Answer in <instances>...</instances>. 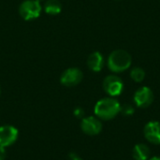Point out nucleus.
Listing matches in <instances>:
<instances>
[{
	"instance_id": "obj_2",
	"label": "nucleus",
	"mask_w": 160,
	"mask_h": 160,
	"mask_svg": "<svg viewBox=\"0 0 160 160\" xmlns=\"http://www.w3.org/2000/svg\"><path fill=\"white\" fill-rule=\"evenodd\" d=\"M132 63L131 55L124 50H115L109 55L108 67L110 70L115 73H120L127 70Z\"/></svg>"
},
{
	"instance_id": "obj_14",
	"label": "nucleus",
	"mask_w": 160,
	"mask_h": 160,
	"mask_svg": "<svg viewBox=\"0 0 160 160\" xmlns=\"http://www.w3.org/2000/svg\"><path fill=\"white\" fill-rule=\"evenodd\" d=\"M135 110L134 108L130 105V104H125L124 106H121V110H120V112L123 113L124 115L126 116H130L134 113Z\"/></svg>"
},
{
	"instance_id": "obj_9",
	"label": "nucleus",
	"mask_w": 160,
	"mask_h": 160,
	"mask_svg": "<svg viewBox=\"0 0 160 160\" xmlns=\"http://www.w3.org/2000/svg\"><path fill=\"white\" fill-rule=\"evenodd\" d=\"M143 135L150 143L160 145V122L151 121L147 123L143 129Z\"/></svg>"
},
{
	"instance_id": "obj_16",
	"label": "nucleus",
	"mask_w": 160,
	"mask_h": 160,
	"mask_svg": "<svg viewBox=\"0 0 160 160\" xmlns=\"http://www.w3.org/2000/svg\"><path fill=\"white\" fill-rule=\"evenodd\" d=\"M68 158L70 160H82V158L77 153H70Z\"/></svg>"
},
{
	"instance_id": "obj_18",
	"label": "nucleus",
	"mask_w": 160,
	"mask_h": 160,
	"mask_svg": "<svg viewBox=\"0 0 160 160\" xmlns=\"http://www.w3.org/2000/svg\"><path fill=\"white\" fill-rule=\"evenodd\" d=\"M148 160H160V157H154V158H151Z\"/></svg>"
},
{
	"instance_id": "obj_15",
	"label": "nucleus",
	"mask_w": 160,
	"mask_h": 160,
	"mask_svg": "<svg viewBox=\"0 0 160 160\" xmlns=\"http://www.w3.org/2000/svg\"><path fill=\"white\" fill-rule=\"evenodd\" d=\"M73 113L77 118H83V116H84V111L82 108H76L74 110Z\"/></svg>"
},
{
	"instance_id": "obj_5",
	"label": "nucleus",
	"mask_w": 160,
	"mask_h": 160,
	"mask_svg": "<svg viewBox=\"0 0 160 160\" xmlns=\"http://www.w3.org/2000/svg\"><path fill=\"white\" fill-rule=\"evenodd\" d=\"M134 102L139 108H148L154 102L153 91L147 86H142L139 88L134 94Z\"/></svg>"
},
{
	"instance_id": "obj_17",
	"label": "nucleus",
	"mask_w": 160,
	"mask_h": 160,
	"mask_svg": "<svg viewBox=\"0 0 160 160\" xmlns=\"http://www.w3.org/2000/svg\"><path fill=\"white\" fill-rule=\"evenodd\" d=\"M6 157H7V154H6V148H5V147L0 146V160H5L6 159Z\"/></svg>"
},
{
	"instance_id": "obj_8",
	"label": "nucleus",
	"mask_w": 160,
	"mask_h": 160,
	"mask_svg": "<svg viewBox=\"0 0 160 160\" xmlns=\"http://www.w3.org/2000/svg\"><path fill=\"white\" fill-rule=\"evenodd\" d=\"M81 128L83 133L89 136H95L101 132L102 124L100 119L95 116L83 117L81 123Z\"/></svg>"
},
{
	"instance_id": "obj_6",
	"label": "nucleus",
	"mask_w": 160,
	"mask_h": 160,
	"mask_svg": "<svg viewBox=\"0 0 160 160\" xmlns=\"http://www.w3.org/2000/svg\"><path fill=\"white\" fill-rule=\"evenodd\" d=\"M19 137L18 129L10 125L0 127V146L8 147L12 145Z\"/></svg>"
},
{
	"instance_id": "obj_10",
	"label": "nucleus",
	"mask_w": 160,
	"mask_h": 160,
	"mask_svg": "<svg viewBox=\"0 0 160 160\" xmlns=\"http://www.w3.org/2000/svg\"><path fill=\"white\" fill-rule=\"evenodd\" d=\"M88 68L94 72H99L104 66V58L103 55L99 52H92L87 59Z\"/></svg>"
},
{
	"instance_id": "obj_20",
	"label": "nucleus",
	"mask_w": 160,
	"mask_h": 160,
	"mask_svg": "<svg viewBox=\"0 0 160 160\" xmlns=\"http://www.w3.org/2000/svg\"><path fill=\"white\" fill-rule=\"evenodd\" d=\"M0 94H1V88H0Z\"/></svg>"
},
{
	"instance_id": "obj_4",
	"label": "nucleus",
	"mask_w": 160,
	"mask_h": 160,
	"mask_svg": "<svg viewBox=\"0 0 160 160\" xmlns=\"http://www.w3.org/2000/svg\"><path fill=\"white\" fill-rule=\"evenodd\" d=\"M103 89L110 97L114 98L122 94L124 83L118 76L109 75L103 81Z\"/></svg>"
},
{
	"instance_id": "obj_19",
	"label": "nucleus",
	"mask_w": 160,
	"mask_h": 160,
	"mask_svg": "<svg viewBox=\"0 0 160 160\" xmlns=\"http://www.w3.org/2000/svg\"><path fill=\"white\" fill-rule=\"evenodd\" d=\"M37 1H38V2H41V1H43V0H37Z\"/></svg>"
},
{
	"instance_id": "obj_1",
	"label": "nucleus",
	"mask_w": 160,
	"mask_h": 160,
	"mask_svg": "<svg viewBox=\"0 0 160 160\" xmlns=\"http://www.w3.org/2000/svg\"><path fill=\"white\" fill-rule=\"evenodd\" d=\"M121 110V105L113 98H105L98 100L95 106V114L98 118L109 121L115 118Z\"/></svg>"
},
{
	"instance_id": "obj_12",
	"label": "nucleus",
	"mask_w": 160,
	"mask_h": 160,
	"mask_svg": "<svg viewBox=\"0 0 160 160\" xmlns=\"http://www.w3.org/2000/svg\"><path fill=\"white\" fill-rule=\"evenodd\" d=\"M44 10L49 15H57L62 10V5L58 0H47L44 4Z\"/></svg>"
},
{
	"instance_id": "obj_3",
	"label": "nucleus",
	"mask_w": 160,
	"mask_h": 160,
	"mask_svg": "<svg viewBox=\"0 0 160 160\" xmlns=\"http://www.w3.org/2000/svg\"><path fill=\"white\" fill-rule=\"evenodd\" d=\"M42 8L37 0H24L19 7V13L25 21H32L39 17Z\"/></svg>"
},
{
	"instance_id": "obj_7",
	"label": "nucleus",
	"mask_w": 160,
	"mask_h": 160,
	"mask_svg": "<svg viewBox=\"0 0 160 160\" xmlns=\"http://www.w3.org/2000/svg\"><path fill=\"white\" fill-rule=\"evenodd\" d=\"M83 78V74L81 69L77 68H70L66 69L60 78V82L63 85L72 87L79 84Z\"/></svg>"
},
{
	"instance_id": "obj_13",
	"label": "nucleus",
	"mask_w": 160,
	"mask_h": 160,
	"mask_svg": "<svg viewBox=\"0 0 160 160\" xmlns=\"http://www.w3.org/2000/svg\"><path fill=\"white\" fill-rule=\"evenodd\" d=\"M145 71L139 67L133 68L130 71V77L136 82H142L145 79Z\"/></svg>"
},
{
	"instance_id": "obj_11",
	"label": "nucleus",
	"mask_w": 160,
	"mask_h": 160,
	"mask_svg": "<svg viewBox=\"0 0 160 160\" xmlns=\"http://www.w3.org/2000/svg\"><path fill=\"white\" fill-rule=\"evenodd\" d=\"M150 148L144 143H139L132 150V157L135 160H148L150 158Z\"/></svg>"
}]
</instances>
